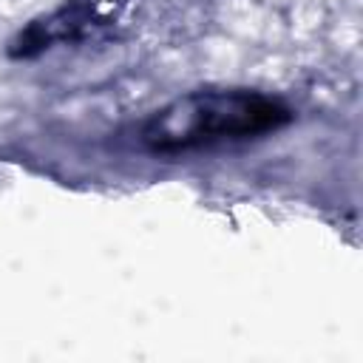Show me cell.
Instances as JSON below:
<instances>
[{"instance_id": "obj_1", "label": "cell", "mask_w": 363, "mask_h": 363, "mask_svg": "<svg viewBox=\"0 0 363 363\" xmlns=\"http://www.w3.org/2000/svg\"><path fill=\"white\" fill-rule=\"evenodd\" d=\"M292 111L267 94L227 88L190 91L159 108L142 125V142L162 156L207 150L230 142L258 139L289 125Z\"/></svg>"}]
</instances>
